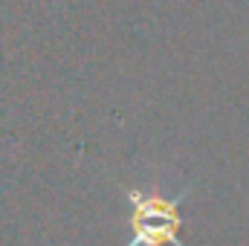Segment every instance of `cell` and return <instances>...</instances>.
I'll list each match as a JSON object with an SVG mask.
<instances>
[{
    "label": "cell",
    "mask_w": 249,
    "mask_h": 246,
    "mask_svg": "<svg viewBox=\"0 0 249 246\" xmlns=\"http://www.w3.org/2000/svg\"><path fill=\"white\" fill-rule=\"evenodd\" d=\"M130 203V241L124 246H183L180 229H183V214L180 203L188 197V188H183L174 197H160L154 191H139L127 188L124 191Z\"/></svg>",
    "instance_id": "1"
}]
</instances>
